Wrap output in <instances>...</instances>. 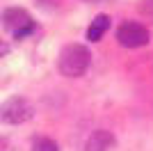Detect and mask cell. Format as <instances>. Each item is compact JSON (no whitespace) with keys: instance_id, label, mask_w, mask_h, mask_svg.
I'll list each match as a JSON object with an SVG mask.
<instances>
[{"instance_id":"obj_5","label":"cell","mask_w":153,"mask_h":151,"mask_svg":"<svg viewBox=\"0 0 153 151\" xmlns=\"http://www.w3.org/2000/svg\"><path fill=\"white\" fill-rule=\"evenodd\" d=\"M114 144H117L114 133L108 131V128H98V131H94L89 138H87L85 151H112Z\"/></svg>"},{"instance_id":"obj_7","label":"cell","mask_w":153,"mask_h":151,"mask_svg":"<svg viewBox=\"0 0 153 151\" xmlns=\"http://www.w3.org/2000/svg\"><path fill=\"white\" fill-rule=\"evenodd\" d=\"M30 151H59V147H57V142L51 140V138H37L32 142Z\"/></svg>"},{"instance_id":"obj_8","label":"cell","mask_w":153,"mask_h":151,"mask_svg":"<svg viewBox=\"0 0 153 151\" xmlns=\"http://www.w3.org/2000/svg\"><path fill=\"white\" fill-rule=\"evenodd\" d=\"M137 12L142 16H146V19L153 21V0H140L137 2Z\"/></svg>"},{"instance_id":"obj_1","label":"cell","mask_w":153,"mask_h":151,"mask_svg":"<svg viewBox=\"0 0 153 151\" xmlns=\"http://www.w3.org/2000/svg\"><path fill=\"white\" fill-rule=\"evenodd\" d=\"M91 64V53L82 44H66L57 55V71L64 78H80Z\"/></svg>"},{"instance_id":"obj_3","label":"cell","mask_w":153,"mask_h":151,"mask_svg":"<svg viewBox=\"0 0 153 151\" xmlns=\"http://www.w3.org/2000/svg\"><path fill=\"white\" fill-rule=\"evenodd\" d=\"M2 25H5V30L16 39H23L27 37L32 30H34V19L30 16L27 9L23 7H9L2 12Z\"/></svg>"},{"instance_id":"obj_10","label":"cell","mask_w":153,"mask_h":151,"mask_svg":"<svg viewBox=\"0 0 153 151\" xmlns=\"http://www.w3.org/2000/svg\"><path fill=\"white\" fill-rule=\"evenodd\" d=\"M7 53H9V44H7L5 39L0 37V57H5V55H7Z\"/></svg>"},{"instance_id":"obj_6","label":"cell","mask_w":153,"mask_h":151,"mask_svg":"<svg viewBox=\"0 0 153 151\" xmlns=\"http://www.w3.org/2000/svg\"><path fill=\"white\" fill-rule=\"evenodd\" d=\"M110 16L108 14H96L94 21H91V25L87 28V39L89 41H101L103 34H105V30L110 28Z\"/></svg>"},{"instance_id":"obj_4","label":"cell","mask_w":153,"mask_h":151,"mask_svg":"<svg viewBox=\"0 0 153 151\" xmlns=\"http://www.w3.org/2000/svg\"><path fill=\"white\" fill-rule=\"evenodd\" d=\"M117 41L123 48H142V46H146L151 41V32L142 23L126 21V23H121L117 28Z\"/></svg>"},{"instance_id":"obj_9","label":"cell","mask_w":153,"mask_h":151,"mask_svg":"<svg viewBox=\"0 0 153 151\" xmlns=\"http://www.w3.org/2000/svg\"><path fill=\"white\" fill-rule=\"evenodd\" d=\"M0 151H14L12 142H9V140H5V138H0Z\"/></svg>"},{"instance_id":"obj_2","label":"cell","mask_w":153,"mask_h":151,"mask_svg":"<svg viewBox=\"0 0 153 151\" xmlns=\"http://www.w3.org/2000/svg\"><path fill=\"white\" fill-rule=\"evenodd\" d=\"M34 103L25 96H9L0 103V121L9 126H19L25 124L34 117Z\"/></svg>"}]
</instances>
